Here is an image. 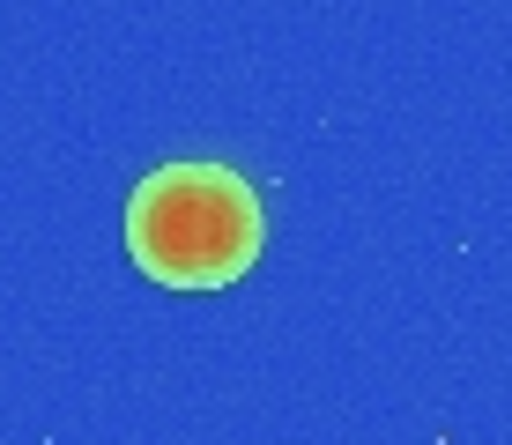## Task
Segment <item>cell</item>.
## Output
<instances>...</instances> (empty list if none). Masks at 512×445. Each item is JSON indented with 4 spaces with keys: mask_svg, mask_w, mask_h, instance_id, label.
<instances>
[{
    "mask_svg": "<svg viewBox=\"0 0 512 445\" xmlns=\"http://www.w3.org/2000/svg\"><path fill=\"white\" fill-rule=\"evenodd\" d=\"M268 216L231 164H156L127 201V253L164 290H223L260 260Z\"/></svg>",
    "mask_w": 512,
    "mask_h": 445,
    "instance_id": "1",
    "label": "cell"
}]
</instances>
